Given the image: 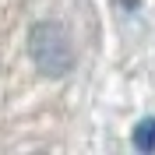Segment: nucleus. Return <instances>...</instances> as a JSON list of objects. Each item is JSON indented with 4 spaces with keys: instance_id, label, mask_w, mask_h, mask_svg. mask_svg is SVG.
Segmentation results:
<instances>
[{
    "instance_id": "f257e3e1",
    "label": "nucleus",
    "mask_w": 155,
    "mask_h": 155,
    "mask_svg": "<svg viewBox=\"0 0 155 155\" xmlns=\"http://www.w3.org/2000/svg\"><path fill=\"white\" fill-rule=\"evenodd\" d=\"M28 53L35 60L39 74L46 78H64L74 67V46H71L67 32L57 21H39L28 32Z\"/></svg>"
},
{
    "instance_id": "f03ea898",
    "label": "nucleus",
    "mask_w": 155,
    "mask_h": 155,
    "mask_svg": "<svg viewBox=\"0 0 155 155\" xmlns=\"http://www.w3.org/2000/svg\"><path fill=\"white\" fill-rule=\"evenodd\" d=\"M134 148L137 152H155V116H148L134 127Z\"/></svg>"
}]
</instances>
